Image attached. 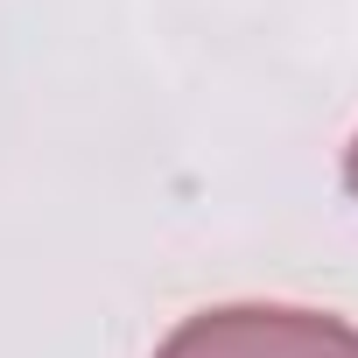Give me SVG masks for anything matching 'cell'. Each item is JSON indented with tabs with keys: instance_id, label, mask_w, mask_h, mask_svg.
<instances>
[{
	"instance_id": "6da1fadb",
	"label": "cell",
	"mask_w": 358,
	"mask_h": 358,
	"mask_svg": "<svg viewBox=\"0 0 358 358\" xmlns=\"http://www.w3.org/2000/svg\"><path fill=\"white\" fill-rule=\"evenodd\" d=\"M155 358H358V330L323 309L239 302V309L183 316Z\"/></svg>"
},
{
	"instance_id": "7a4b0ae2",
	"label": "cell",
	"mask_w": 358,
	"mask_h": 358,
	"mask_svg": "<svg viewBox=\"0 0 358 358\" xmlns=\"http://www.w3.org/2000/svg\"><path fill=\"white\" fill-rule=\"evenodd\" d=\"M344 183H351V197H358V141H351V155H344Z\"/></svg>"
}]
</instances>
